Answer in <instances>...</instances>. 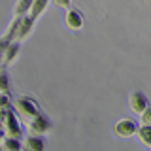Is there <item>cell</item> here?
Segmentation results:
<instances>
[{"instance_id": "obj_1", "label": "cell", "mask_w": 151, "mask_h": 151, "mask_svg": "<svg viewBox=\"0 0 151 151\" xmlns=\"http://www.w3.org/2000/svg\"><path fill=\"white\" fill-rule=\"evenodd\" d=\"M13 108H15L17 113L23 117V119H27V121H30L32 117H36L38 113H40V104H38L34 98L27 96V94L17 96L15 102H13Z\"/></svg>"}, {"instance_id": "obj_2", "label": "cell", "mask_w": 151, "mask_h": 151, "mask_svg": "<svg viewBox=\"0 0 151 151\" xmlns=\"http://www.w3.org/2000/svg\"><path fill=\"white\" fill-rule=\"evenodd\" d=\"M2 127L6 129V132H8L9 136H15V138H21V136H23V123H21V117L15 115L13 108L2 113Z\"/></svg>"}, {"instance_id": "obj_3", "label": "cell", "mask_w": 151, "mask_h": 151, "mask_svg": "<svg viewBox=\"0 0 151 151\" xmlns=\"http://www.w3.org/2000/svg\"><path fill=\"white\" fill-rule=\"evenodd\" d=\"M28 130H30L32 134L45 136V134H49V132L53 130V121H51L49 115H45V113L40 111L36 117H32V119L28 121Z\"/></svg>"}, {"instance_id": "obj_4", "label": "cell", "mask_w": 151, "mask_h": 151, "mask_svg": "<svg viewBox=\"0 0 151 151\" xmlns=\"http://www.w3.org/2000/svg\"><path fill=\"white\" fill-rule=\"evenodd\" d=\"M138 123L129 119V117H121L119 121L115 123V127H113V132H115V136H119V138H132V136L136 134V130H138Z\"/></svg>"}, {"instance_id": "obj_5", "label": "cell", "mask_w": 151, "mask_h": 151, "mask_svg": "<svg viewBox=\"0 0 151 151\" xmlns=\"http://www.w3.org/2000/svg\"><path fill=\"white\" fill-rule=\"evenodd\" d=\"M129 108H130V111L136 113V115L144 113L149 108L147 96H145L142 91H130V94H129Z\"/></svg>"}, {"instance_id": "obj_6", "label": "cell", "mask_w": 151, "mask_h": 151, "mask_svg": "<svg viewBox=\"0 0 151 151\" xmlns=\"http://www.w3.org/2000/svg\"><path fill=\"white\" fill-rule=\"evenodd\" d=\"M64 23L70 30H81L83 25H85V19H83V12L78 8H70L66 9V17H64Z\"/></svg>"}, {"instance_id": "obj_7", "label": "cell", "mask_w": 151, "mask_h": 151, "mask_svg": "<svg viewBox=\"0 0 151 151\" xmlns=\"http://www.w3.org/2000/svg\"><path fill=\"white\" fill-rule=\"evenodd\" d=\"M21 49H23V42L13 40L12 44L8 45L6 53H4V57H2V68H8L9 64L15 63V60L19 59V55H21Z\"/></svg>"}, {"instance_id": "obj_8", "label": "cell", "mask_w": 151, "mask_h": 151, "mask_svg": "<svg viewBox=\"0 0 151 151\" xmlns=\"http://www.w3.org/2000/svg\"><path fill=\"white\" fill-rule=\"evenodd\" d=\"M36 27V19L30 17V15H25L21 17V23H19V28H17V34H15V40L23 42L25 38H28L32 34V30H34Z\"/></svg>"}, {"instance_id": "obj_9", "label": "cell", "mask_w": 151, "mask_h": 151, "mask_svg": "<svg viewBox=\"0 0 151 151\" xmlns=\"http://www.w3.org/2000/svg\"><path fill=\"white\" fill-rule=\"evenodd\" d=\"M25 145H27V151H45L47 142H45L44 136L32 134V136H28V138H27Z\"/></svg>"}, {"instance_id": "obj_10", "label": "cell", "mask_w": 151, "mask_h": 151, "mask_svg": "<svg viewBox=\"0 0 151 151\" xmlns=\"http://www.w3.org/2000/svg\"><path fill=\"white\" fill-rule=\"evenodd\" d=\"M0 145H2L4 151H25V147L21 144V138H15V136H9V134L0 142Z\"/></svg>"}, {"instance_id": "obj_11", "label": "cell", "mask_w": 151, "mask_h": 151, "mask_svg": "<svg viewBox=\"0 0 151 151\" xmlns=\"http://www.w3.org/2000/svg\"><path fill=\"white\" fill-rule=\"evenodd\" d=\"M47 6H49V0H32V8H30V12H28V15L34 17L38 21L40 15L47 9Z\"/></svg>"}, {"instance_id": "obj_12", "label": "cell", "mask_w": 151, "mask_h": 151, "mask_svg": "<svg viewBox=\"0 0 151 151\" xmlns=\"http://www.w3.org/2000/svg\"><path fill=\"white\" fill-rule=\"evenodd\" d=\"M136 136L145 147L151 149V125H140L138 130H136Z\"/></svg>"}, {"instance_id": "obj_13", "label": "cell", "mask_w": 151, "mask_h": 151, "mask_svg": "<svg viewBox=\"0 0 151 151\" xmlns=\"http://www.w3.org/2000/svg\"><path fill=\"white\" fill-rule=\"evenodd\" d=\"M30 8H32V0H15V6H13V15L25 17V15H28Z\"/></svg>"}, {"instance_id": "obj_14", "label": "cell", "mask_w": 151, "mask_h": 151, "mask_svg": "<svg viewBox=\"0 0 151 151\" xmlns=\"http://www.w3.org/2000/svg\"><path fill=\"white\" fill-rule=\"evenodd\" d=\"M0 93H9V78L6 68L0 66Z\"/></svg>"}, {"instance_id": "obj_15", "label": "cell", "mask_w": 151, "mask_h": 151, "mask_svg": "<svg viewBox=\"0 0 151 151\" xmlns=\"http://www.w3.org/2000/svg\"><path fill=\"white\" fill-rule=\"evenodd\" d=\"M9 44H12V42H9L4 34L0 36V64H2V57H4V53H6V49H8Z\"/></svg>"}, {"instance_id": "obj_16", "label": "cell", "mask_w": 151, "mask_h": 151, "mask_svg": "<svg viewBox=\"0 0 151 151\" xmlns=\"http://www.w3.org/2000/svg\"><path fill=\"white\" fill-rule=\"evenodd\" d=\"M140 121H142V125H151V106L144 113H140Z\"/></svg>"}, {"instance_id": "obj_17", "label": "cell", "mask_w": 151, "mask_h": 151, "mask_svg": "<svg viewBox=\"0 0 151 151\" xmlns=\"http://www.w3.org/2000/svg\"><path fill=\"white\" fill-rule=\"evenodd\" d=\"M72 2H74V0H55V4L59 8H63V9H70V8H72Z\"/></svg>"}, {"instance_id": "obj_18", "label": "cell", "mask_w": 151, "mask_h": 151, "mask_svg": "<svg viewBox=\"0 0 151 151\" xmlns=\"http://www.w3.org/2000/svg\"><path fill=\"white\" fill-rule=\"evenodd\" d=\"M8 136V132H6V129H4V127H0V142H2L4 138H6Z\"/></svg>"}, {"instance_id": "obj_19", "label": "cell", "mask_w": 151, "mask_h": 151, "mask_svg": "<svg viewBox=\"0 0 151 151\" xmlns=\"http://www.w3.org/2000/svg\"><path fill=\"white\" fill-rule=\"evenodd\" d=\"M0 127H2V113H0Z\"/></svg>"}, {"instance_id": "obj_20", "label": "cell", "mask_w": 151, "mask_h": 151, "mask_svg": "<svg viewBox=\"0 0 151 151\" xmlns=\"http://www.w3.org/2000/svg\"><path fill=\"white\" fill-rule=\"evenodd\" d=\"M0 151H4V149H2V145H0Z\"/></svg>"}, {"instance_id": "obj_21", "label": "cell", "mask_w": 151, "mask_h": 151, "mask_svg": "<svg viewBox=\"0 0 151 151\" xmlns=\"http://www.w3.org/2000/svg\"><path fill=\"white\" fill-rule=\"evenodd\" d=\"M145 2H149V0H145Z\"/></svg>"}, {"instance_id": "obj_22", "label": "cell", "mask_w": 151, "mask_h": 151, "mask_svg": "<svg viewBox=\"0 0 151 151\" xmlns=\"http://www.w3.org/2000/svg\"><path fill=\"white\" fill-rule=\"evenodd\" d=\"M0 66H2V64H0Z\"/></svg>"}]
</instances>
